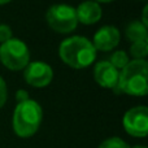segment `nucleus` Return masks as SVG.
Masks as SVG:
<instances>
[{
    "label": "nucleus",
    "mask_w": 148,
    "mask_h": 148,
    "mask_svg": "<svg viewBox=\"0 0 148 148\" xmlns=\"http://www.w3.org/2000/svg\"><path fill=\"white\" fill-rule=\"evenodd\" d=\"M148 64L146 60H133L120 72L118 87L114 94L144 96L148 92Z\"/></svg>",
    "instance_id": "obj_1"
},
{
    "label": "nucleus",
    "mask_w": 148,
    "mask_h": 148,
    "mask_svg": "<svg viewBox=\"0 0 148 148\" xmlns=\"http://www.w3.org/2000/svg\"><path fill=\"white\" fill-rule=\"evenodd\" d=\"M59 53L61 60L69 66L75 69H83L94 62L96 57V49L84 36H70L60 44Z\"/></svg>",
    "instance_id": "obj_2"
},
{
    "label": "nucleus",
    "mask_w": 148,
    "mask_h": 148,
    "mask_svg": "<svg viewBox=\"0 0 148 148\" xmlns=\"http://www.w3.org/2000/svg\"><path fill=\"white\" fill-rule=\"evenodd\" d=\"M42 118L43 110L35 100L18 103L13 113V130L20 138H30L38 131Z\"/></svg>",
    "instance_id": "obj_3"
},
{
    "label": "nucleus",
    "mask_w": 148,
    "mask_h": 148,
    "mask_svg": "<svg viewBox=\"0 0 148 148\" xmlns=\"http://www.w3.org/2000/svg\"><path fill=\"white\" fill-rule=\"evenodd\" d=\"M0 60L10 70H21L30 60L29 48L22 40L12 38L0 46Z\"/></svg>",
    "instance_id": "obj_4"
},
{
    "label": "nucleus",
    "mask_w": 148,
    "mask_h": 148,
    "mask_svg": "<svg viewBox=\"0 0 148 148\" xmlns=\"http://www.w3.org/2000/svg\"><path fill=\"white\" fill-rule=\"evenodd\" d=\"M46 18L51 29L61 34L70 33L78 25L75 9L68 4H56L49 7Z\"/></svg>",
    "instance_id": "obj_5"
},
{
    "label": "nucleus",
    "mask_w": 148,
    "mask_h": 148,
    "mask_svg": "<svg viewBox=\"0 0 148 148\" xmlns=\"http://www.w3.org/2000/svg\"><path fill=\"white\" fill-rule=\"evenodd\" d=\"M122 125L129 135L144 138L148 133V108L139 105L129 109L123 116Z\"/></svg>",
    "instance_id": "obj_6"
},
{
    "label": "nucleus",
    "mask_w": 148,
    "mask_h": 148,
    "mask_svg": "<svg viewBox=\"0 0 148 148\" xmlns=\"http://www.w3.org/2000/svg\"><path fill=\"white\" fill-rule=\"evenodd\" d=\"M25 81L33 87H46L53 78L52 68L46 62L34 61L27 64L23 72Z\"/></svg>",
    "instance_id": "obj_7"
},
{
    "label": "nucleus",
    "mask_w": 148,
    "mask_h": 148,
    "mask_svg": "<svg viewBox=\"0 0 148 148\" xmlns=\"http://www.w3.org/2000/svg\"><path fill=\"white\" fill-rule=\"evenodd\" d=\"M94 78L101 87L112 88L113 92H116L118 87L120 72L108 60H103V61H99L95 65Z\"/></svg>",
    "instance_id": "obj_8"
},
{
    "label": "nucleus",
    "mask_w": 148,
    "mask_h": 148,
    "mask_svg": "<svg viewBox=\"0 0 148 148\" xmlns=\"http://www.w3.org/2000/svg\"><path fill=\"white\" fill-rule=\"evenodd\" d=\"M120 43V31L114 26H103L95 33L92 46L99 51H110Z\"/></svg>",
    "instance_id": "obj_9"
},
{
    "label": "nucleus",
    "mask_w": 148,
    "mask_h": 148,
    "mask_svg": "<svg viewBox=\"0 0 148 148\" xmlns=\"http://www.w3.org/2000/svg\"><path fill=\"white\" fill-rule=\"evenodd\" d=\"M77 20L84 25H92L101 18V7L96 1L87 0L78 5L75 9Z\"/></svg>",
    "instance_id": "obj_10"
},
{
    "label": "nucleus",
    "mask_w": 148,
    "mask_h": 148,
    "mask_svg": "<svg viewBox=\"0 0 148 148\" xmlns=\"http://www.w3.org/2000/svg\"><path fill=\"white\" fill-rule=\"evenodd\" d=\"M126 38L133 43L147 40V27L139 21H134L126 27Z\"/></svg>",
    "instance_id": "obj_11"
},
{
    "label": "nucleus",
    "mask_w": 148,
    "mask_h": 148,
    "mask_svg": "<svg viewBox=\"0 0 148 148\" xmlns=\"http://www.w3.org/2000/svg\"><path fill=\"white\" fill-rule=\"evenodd\" d=\"M130 53L135 60H144V57L148 53V42L142 40L133 43V46L130 48Z\"/></svg>",
    "instance_id": "obj_12"
},
{
    "label": "nucleus",
    "mask_w": 148,
    "mask_h": 148,
    "mask_svg": "<svg viewBox=\"0 0 148 148\" xmlns=\"http://www.w3.org/2000/svg\"><path fill=\"white\" fill-rule=\"evenodd\" d=\"M108 61H109L117 70L118 69L122 70L123 68L129 64V57H127V55H126L125 51H116L114 53L109 57Z\"/></svg>",
    "instance_id": "obj_13"
},
{
    "label": "nucleus",
    "mask_w": 148,
    "mask_h": 148,
    "mask_svg": "<svg viewBox=\"0 0 148 148\" xmlns=\"http://www.w3.org/2000/svg\"><path fill=\"white\" fill-rule=\"evenodd\" d=\"M97 148H130V147L123 139L118 138V136H112V138H108L104 142H101Z\"/></svg>",
    "instance_id": "obj_14"
},
{
    "label": "nucleus",
    "mask_w": 148,
    "mask_h": 148,
    "mask_svg": "<svg viewBox=\"0 0 148 148\" xmlns=\"http://www.w3.org/2000/svg\"><path fill=\"white\" fill-rule=\"evenodd\" d=\"M9 39H12V30L8 25H0V43H5Z\"/></svg>",
    "instance_id": "obj_15"
},
{
    "label": "nucleus",
    "mask_w": 148,
    "mask_h": 148,
    "mask_svg": "<svg viewBox=\"0 0 148 148\" xmlns=\"http://www.w3.org/2000/svg\"><path fill=\"white\" fill-rule=\"evenodd\" d=\"M7 96H8L7 84H5L4 79L0 77V108L5 104V101H7Z\"/></svg>",
    "instance_id": "obj_16"
},
{
    "label": "nucleus",
    "mask_w": 148,
    "mask_h": 148,
    "mask_svg": "<svg viewBox=\"0 0 148 148\" xmlns=\"http://www.w3.org/2000/svg\"><path fill=\"white\" fill-rule=\"evenodd\" d=\"M16 99H17L18 103H22V101H26L29 100V94L23 90H18L17 94H16Z\"/></svg>",
    "instance_id": "obj_17"
},
{
    "label": "nucleus",
    "mask_w": 148,
    "mask_h": 148,
    "mask_svg": "<svg viewBox=\"0 0 148 148\" xmlns=\"http://www.w3.org/2000/svg\"><path fill=\"white\" fill-rule=\"evenodd\" d=\"M147 9H148V7L146 5L144 7V10H143V25L147 27V25H148V20H147Z\"/></svg>",
    "instance_id": "obj_18"
},
{
    "label": "nucleus",
    "mask_w": 148,
    "mask_h": 148,
    "mask_svg": "<svg viewBox=\"0 0 148 148\" xmlns=\"http://www.w3.org/2000/svg\"><path fill=\"white\" fill-rule=\"evenodd\" d=\"M95 1H100V3H109V1H113V0H95Z\"/></svg>",
    "instance_id": "obj_19"
},
{
    "label": "nucleus",
    "mask_w": 148,
    "mask_h": 148,
    "mask_svg": "<svg viewBox=\"0 0 148 148\" xmlns=\"http://www.w3.org/2000/svg\"><path fill=\"white\" fill-rule=\"evenodd\" d=\"M10 0H0V5L1 4H7V3H9Z\"/></svg>",
    "instance_id": "obj_20"
},
{
    "label": "nucleus",
    "mask_w": 148,
    "mask_h": 148,
    "mask_svg": "<svg viewBox=\"0 0 148 148\" xmlns=\"http://www.w3.org/2000/svg\"><path fill=\"white\" fill-rule=\"evenodd\" d=\"M133 148H147L146 146H134Z\"/></svg>",
    "instance_id": "obj_21"
}]
</instances>
